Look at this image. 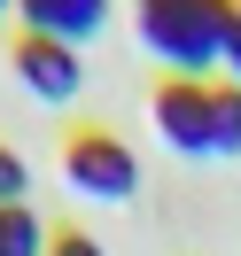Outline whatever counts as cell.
<instances>
[{
	"instance_id": "11",
	"label": "cell",
	"mask_w": 241,
	"mask_h": 256,
	"mask_svg": "<svg viewBox=\"0 0 241 256\" xmlns=\"http://www.w3.org/2000/svg\"><path fill=\"white\" fill-rule=\"evenodd\" d=\"M0 16H16V0H0Z\"/></svg>"
},
{
	"instance_id": "8",
	"label": "cell",
	"mask_w": 241,
	"mask_h": 256,
	"mask_svg": "<svg viewBox=\"0 0 241 256\" xmlns=\"http://www.w3.org/2000/svg\"><path fill=\"white\" fill-rule=\"evenodd\" d=\"M16 202H32V163L16 148H0V210H16Z\"/></svg>"
},
{
	"instance_id": "10",
	"label": "cell",
	"mask_w": 241,
	"mask_h": 256,
	"mask_svg": "<svg viewBox=\"0 0 241 256\" xmlns=\"http://www.w3.org/2000/svg\"><path fill=\"white\" fill-rule=\"evenodd\" d=\"M225 78L241 86V8H233V39H225Z\"/></svg>"
},
{
	"instance_id": "3",
	"label": "cell",
	"mask_w": 241,
	"mask_h": 256,
	"mask_svg": "<svg viewBox=\"0 0 241 256\" xmlns=\"http://www.w3.org/2000/svg\"><path fill=\"white\" fill-rule=\"evenodd\" d=\"M156 132L194 163H218V101H210V78H163L156 86Z\"/></svg>"
},
{
	"instance_id": "6",
	"label": "cell",
	"mask_w": 241,
	"mask_h": 256,
	"mask_svg": "<svg viewBox=\"0 0 241 256\" xmlns=\"http://www.w3.org/2000/svg\"><path fill=\"white\" fill-rule=\"evenodd\" d=\"M0 256H47V225H39L32 202L0 210Z\"/></svg>"
},
{
	"instance_id": "2",
	"label": "cell",
	"mask_w": 241,
	"mask_h": 256,
	"mask_svg": "<svg viewBox=\"0 0 241 256\" xmlns=\"http://www.w3.org/2000/svg\"><path fill=\"white\" fill-rule=\"evenodd\" d=\"M63 178H70V194H86V202H132V194H140V156H132L117 132L78 124L63 140Z\"/></svg>"
},
{
	"instance_id": "5",
	"label": "cell",
	"mask_w": 241,
	"mask_h": 256,
	"mask_svg": "<svg viewBox=\"0 0 241 256\" xmlns=\"http://www.w3.org/2000/svg\"><path fill=\"white\" fill-rule=\"evenodd\" d=\"M16 24L39 39H63V47H86L109 24V0H16Z\"/></svg>"
},
{
	"instance_id": "9",
	"label": "cell",
	"mask_w": 241,
	"mask_h": 256,
	"mask_svg": "<svg viewBox=\"0 0 241 256\" xmlns=\"http://www.w3.org/2000/svg\"><path fill=\"white\" fill-rule=\"evenodd\" d=\"M47 256H101L94 233H47Z\"/></svg>"
},
{
	"instance_id": "1",
	"label": "cell",
	"mask_w": 241,
	"mask_h": 256,
	"mask_svg": "<svg viewBox=\"0 0 241 256\" xmlns=\"http://www.w3.org/2000/svg\"><path fill=\"white\" fill-rule=\"evenodd\" d=\"M233 8L241 0H140V47L171 78H210V70H225Z\"/></svg>"
},
{
	"instance_id": "4",
	"label": "cell",
	"mask_w": 241,
	"mask_h": 256,
	"mask_svg": "<svg viewBox=\"0 0 241 256\" xmlns=\"http://www.w3.org/2000/svg\"><path fill=\"white\" fill-rule=\"evenodd\" d=\"M8 62H16L24 94H32V101H47V109L78 101V86H86V70H78V47H63V39H39V32H16Z\"/></svg>"
},
{
	"instance_id": "7",
	"label": "cell",
	"mask_w": 241,
	"mask_h": 256,
	"mask_svg": "<svg viewBox=\"0 0 241 256\" xmlns=\"http://www.w3.org/2000/svg\"><path fill=\"white\" fill-rule=\"evenodd\" d=\"M210 101H218V156H241V86L210 78Z\"/></svg>"
}]
</instances>
